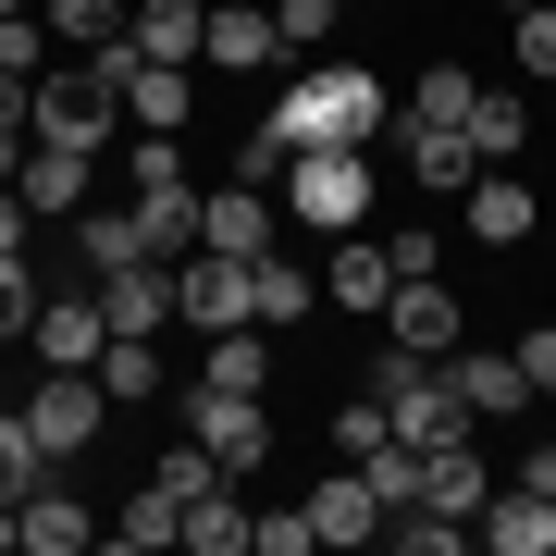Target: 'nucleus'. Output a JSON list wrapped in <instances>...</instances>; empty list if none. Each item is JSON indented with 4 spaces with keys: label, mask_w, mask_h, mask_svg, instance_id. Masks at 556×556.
Wrapping results in <instances>:
<instances>
[{
    "label": "nucleus",
    "mask_w": 556,
    "mask_h": 556,
    "mask_svg": "<svg viewBox=\"0 0 556 556\" xmlns=\"http://www.w3.org/2000/svg\"><path fill=\"white\" fill-rule=\"evenodd\" d=\"M457 223H470L482 248H519V236H532L544 211H532V186H519V161H482V174L457 186Z\"/></svg>",
    "instance_id": "f8f14e48"
},
{
    "label": "nucleus",
    "mask_w": 556,
    "mask_h": 556,
    "mask_svg": "<svg viewBox=\"0 0 556 556\" xmlns=\"http://www.w3.org/2000/svg\"><path fill=\"white\" fill-rule=\"evenodd\" d=\"M149 482H161V495H174V507H199V495H223V482H236V470H223V457H211L199 433H174V445L149 457Z\"/></svg>",
    "instance_id": "a878e982"
},
{
    "label": "nucleus",
    "mask_w": 556,
    "mask_h": 556,
    "mask_svg": "<svg viewBox=\"0 0 556 556\" xmlns=\"http://www.w3.org/2000/svg\"><path fill=\"white\" fill-rule=\"evenodd\" d=\"M470 149L482 161H519V149H532V100H519V87H482V100H470Z\"/></svg>",
    "instance_id": "bb28decb"
},
{
    "label": "nucleus",
    "mask_w": 556,
    "mask_h": 556,
    "mask_svg": "<svg viewBox=\"0 0 556 556\" xmlns=\"http://www.w3.org/2000/svg\"><path fill=\"white\" fill-rule=\"evenodd\" d=\"M25 346H38L50 371H100V346H112V309H100V285H75V298H38Z\"/></svg>",
    "instance_id": "6e6552de"
},
{
    "label": "nucleus",
    "mask_w": 556,
    "mask_h": 556,
    "mask_svg": "<svg viewBox=\"0 0 556 556\" xmlns=\"http://www.w3.org/2000/svg\"><path fill=\"white\" fill-rule=\"evenodd\" d=\"M519 75H556V0H532V13H519Z\"/></svg>",
    "instance_id": "37998d69"
},
{
    "label": "nucleus",
    "mask_w": 556,
    "mask_h": 556,
    "mask_svg": "<svg viewBox=\"0 0 556 556\" xmlns=\"http://www.w3.org/2000/svg\"><path fill=\"white\" fill-rule=\"evenodd\" d=\"M50 50H62V38H50L38 13H0V75H25V87H38V75H50Z\"/></svg>",
    "instance_id": "e433bc0d"
},
{
    "label": "nucleus",
    "mask_w": 556,
    "mask_h": 556,
    "mask_svg": "<svg viewBox=\"0 0 556 556\" xmlns=\"http://www.w3.org/2000/svg\"><path fill=\"white\" fill-rule=\"evenodd\" d=\"M112 124H124V87H112L87 50H75V75H62V62L38 75V137H50V149H87V161H100Z\"/></svg>",
    "instance_id": "20e7f679"
},
{
    "label": "nucleus",
    "mask_w": 556,
    "mask_h": 556,
    "mask_svg": "<svg viewBox=\"0 0 556 556\" xmlns=\"http://www.w3.org/2000/svg\"><path fill=\"white\" fill-rule=\"evenodd\" d=\"M13 186H25V211H38V223H75V211H87V186H100V161H87V149H50V137H38Z\"/></svg>",
    "instance_id": "f3484780"
},
{
    "label": "nucleus",
    "mask_w": 556,
    "mask_h": 556,
    "mask_svg": "<svg viewBox=\"0 0 556 556\" xmlns=\"http://www.w3.org/2000/svg\"><path fill=\"white\" fill-rule=\"evenodd\" d=\"M358 383L383 396V420H396L408 445H445V433H457V383H445L433 346H396V334H383L371 358H358Z\"/></svg>",
    "instance_id": "f03ea898"
},
{
    "label": "nucleus",
    "mask_w": 556,
    "mask_h": 556,
    "mask_svg": "<svg viewBox=\"0 0 556 556\" xmlns=\"http://www.w3.org/2000/svg\"><path fill=\"white\" fill-rule=\"evenodd\" d=\"M38 482H50V457H38V433H25V408H0V495H38Z\"/></svg>",
    "instance_id": "f704fd0d"
},
{
    "label": "nucleus",
    "mask_w": 556,
    "mask_h": 556,
    "mask_svg": "<svg viewBox=\"0 0 556 556\" xmlns=\"http://www.w3.org/2000/svg\"><path fill=\"white\" fill-rule=\"evenodd\" d=\"M285 236V211H273V186H211V199H199V248H223V260H260V248H273Z\"/></svg>",
    "instance_id": "9d476101"
},
{
    "label": "nucleus",
    "mask_w": 556,
    "mask_h": 556,
    "mask_svg": "<svg viewBox=\"0 0 556 556\" xmlns=\"http://www.w3.org/2000/svg\"><path fill=\"white\" fill-rule=\"evenodd\" d=\"M124 38H137L149 62H199V50H211V0H137Z\"/></svg>",
    "instance_id": "4be33fe9"
},
{
    "label": "nucleus",
    "mask_w": 556,
    "mask_h": 556,
    "mask_svg": "<svg viewBox=\"0 0 556 556\" xmlns=\"http://www.w3.org/2000/svg\"><path fill=\"white\" fill-rule=\"evenodd\" d=\"M38 298H50V285L25 273V248H0V334H25V321H38Z\"/></svg>",
    "instance_id": "ea45409f"
},
{
    "label": "nucleus",
    "mask_w": 556,
    "mask_h": 556,
    "mask_svg": "<svg viewBox=\"0 0 556 556\" xmlns=\"http://www.w3.org/2000/svg\"><path fill=\"white\" fill-rule=\"evenodd\" d=\"M334 445H346V457H371V445H396V420H383V396H371V383H358V396L334 408Z\"/></svg>",
    "instance_id": "4c0bfd02"
},
{
    "label": "nucleus",
    "mask_w": 556,
    "mask_h": 556,
    "mask_svg": "<svg viewBox=\"0 0 556 556\" xmlns=\"http://www.w3.org/2000/svg\"><path fill=\"white\" fill-rule=\"evenodd\" d=\"M396 149H408V174L433 186V199H457V186L482 174V149H470V124H408V112H396Z\"/></svg>",
    "instance_id": "aec40b11"
},
{
    "label": "nucleus",
    "mask_w": 556,
    "mask_h": 556,
    "mask_svg": "<svg viewBox=\"0 0 556 556\" xmlns=\"http://www.w3.org/2000/svg\"><path fill=\"white\" fill-rule=\"evenodd\" d=\"M100 383H112V408H149L161 396V334H112L100 346Z\"/></svg>",
    "instance_id": "c756f323"
},
{
    "label": "nucleus",
    "mask_w": 556,
    "mask_h": 556,
    "mask_svg": "<svg viewBox=\"0 0 556 556\" xmlns=\"http://www.w3.org/2000/svg\"><path fill=\"white\" fill-rule=\"evenodd\" d=\"M186 75H199V62H124V124H149V137H174L186 124Z\"/></svg>",
    "instance_id": "5701e85b"
},
{
    "label": "nucleus",
    "mask_w": 556,
    "mask_h": 556,
    "mask_svg": "<svg viewBox=\"0 0 556 556\" xmlns=\"http://www.w3.org/2000/svg\"><path fill=\"white\" fill-rule=\"evenodd\" d=\"M321 298H346L358 321H383V298H396V260H383L371 223H358V236H334V260H321Z\"/></svg>",
    "instance_id": "2eb2a0df"
},
{
    "label": "nucleus",
    "mask_w": 556,
    "mask_h": 556,
    "mask_svg": "<svg viewBox=\"0 0 556 556\" xmlns=\"http://www.w3.org/2000/svg\"><path fill=\"white\" fill-rule=\"evenodd\" d=\"M273 199H285V223H309V236H358V223H371V149H298Z\"/></svg>",
    "instance_id": "7ed1b4c3"
},
{
    "label": "nucleus",
    "mask_w": 556,
    "mask_h": 556,
    "mask_svg": "<svg viewBox=\"0 0 556 556\" xmlns=\"http://www.w3.org/2000/svg\"><path fill=\"white\" fill-rule=\"evenodd\" d=\"M211 75H273L285 62V25H273V0H211Z\"/></svg>",
    "instance_id": "9b49d317"
},
{
    "label": "nucleus",
    "mask_w": 556,
    "mask_h": 556,
    "mask_svg": "<svg viewBox=\"0 0 556 556\" xmlns=\"http://www.w3.org/2000/svg\"><path fill=\"white\" fill-rule=\"evenodd\" d=\"M124 186H137V199H161V186H186V149H174V137H137V149H124Z\"/></svg>",
    "instance_id": "58836bf2"
},
{
    "label": "nucleus",
    "mask_w": 556,
    "mask_h": 556,
    "mask_svg": "<svg viewBox=\"0 0 556 556\" xmlns=\"http://www.w3.org/2000/svg\"><path fill=\"white\" fill-rule=\"evenodd\" d=\"M383 260H396V285L408 273H445V236H433V223H383Z\"/></svg>",
    "instance_id": "a19ab883"
},
{
    "label": "nucleus",
    "mask_w": 556,
    "mask_h": 556,
    "mask_svg": "<svg viewBox=\"0 0 556 556\" xmlns=\"http://www.w3.org/2000/svg\"><path fill=\"white\" fill-rule=\"evenodd\" d=\"M248 532H260V507L236 495V482H223V495H199V507H186V544H199V556H248Z\"/></svg>",
    "instance_id": "cd10ccee"
},
{
    "label": "nucleus",
    "mask_w": 556,
    "mask_h": 556,
    "mask_svg": "<svg viewBox=\"0 0 556 556\" xmlns=\"http://www.w3.org/2000/svg\"><path fill=\"white\" fill-rule=\"evenodd\" d=\"M519 482H532V495H556V433H544L532 457H519Z\"/></svg>",
    "instance_id": "49530a36"
},
{
    "label": "nucleus",
    "mask_w": 556,
    "mask_h": 556,
    "mask_svg": "<svg viewBox=\"0 0 556 556\" xmlns=\"http://www.w3.org/2000/svg\"><path fill=\"white\" fill-rule=\"evenodd\" d=\"M470 100H482V75H470V62H420V75H408V124H470Z\"/></svg>",
    "instance_id": "393cba45"
},
{
    "label": "nucleus",
    "mask_w": 556,
    "mask_h": 556,
    "mask_svg": "<svg viewBox=\"0 0 556 556\" xmlns=\"http://www.w3.org/2000/svg\"><path fill=\"white\" fill-rule=\"evenodd\" d=\"M174 309L199 321V334H236V321H260V260L186 248V260H174Z\"/></svg>",
    "instance_id": "423d86ee"
},
{
    "label": "nucleus",
    "mask_w": 556,
    "mask_h": 556,
    "mask_svg": "<svg viewBox=\"0 0 556 556\" xmlns=\"http://www.w3.org/2000/svg\"><path fill=\"white\" fill-rule=\"evenodd\" d=\"M321 532H309V507H260V532H248V556H309Z\"/></svg>",
    "instance_id": "79ce46f5"
},
{
    "label": "nucleus",
    "mask_w": 556,
    "mask_h": 556,
    "mask_svg": "<svg viewBox=\"0 0 556 556\" xmlns=\"http://www.w3.org/2000/svg\"><path fill=\"white\" fill-rule=\"evenodd\" d=\"M25 149H38V137H13V124H0V186H13V174H25Z\"/></svg>",
    "instance_id": "de8ad7c7"
},
{
    "label": "nucleus",
    "mask_w": 556,
    "mask_h": 556,
    "mask_svg": "<svg viewBox=\"0 0 556 556\" xmlns=\"http://www.w3.org/2000/svg\"><path fill=\"white\" fill-rule=\"evenodd\" d=\"M260 124L285 137V161L298 149H371L383 124H396V87H383L371 62H309V75H285V100Z\"/></svg>",
    "instance_id": "f257e3e1"
},
{
    "label": "nucleus",
    "mask_w": 556,
    "mask_h": 556,
    "mask_svg": "<svg viewBox=\"0 0 556 556\" xmlns=\"http://www.w3.org/2000/svg\"><path fill=\"white\" fill-rule=\"evenodd\" d=\"M309 532H321V544H383V495H371V470H358V457L309 495Z\"/></svg>",
    "instance_id": "412c9836"
},
{
    "label": "nucleus",
    "mask_w": 556,
    "mask_h": 556,
    "mask_svg": "<svg viewBox=\"0 0 556 556\" xmlns=\"http://www.w3.org/2000/svg\"><path fill=\"white\" fill-rule=\"evenodd\" d=\"M321 298V273H309V260H285V248H260V321H298Z\"/></svg>",
    "instance_id": "473e14b6"
},
{
    "label": "nucleus",
    "mask_w": 556,
    "mask_h": 556,
    "mask_svg": "<svg viewBox=\"0 0 556 556\" xmlns=\"http://www.w3.org/2000/svg\"><path fill=\"white\" fill-rule=\"evenodd\" d=\"M383 544H396V556H457V544H470V519H445V507H396V519H383Z\"/></svg>",
    "instance_id": "72a5a7b5"
},
{
    "label": "nucleus",
    "mask_w": 556,
    "mask_h": 556,
    "mask_svg": "<svg viewBox=\"0 0 556 556\" xmlns=\"http://www.w3.org/2000/svg\"><path fill=\"white\" fill-rule=\"evenodd\" d=\"M38 25L62 50H100V38H124V0H38Z\"/></svg>",
    "instance_id": "2f4dec72"
},
{
    "label": "nucleus",
    "mask_w": 556,
    "mask_h": 556,
    "mask_svg": "<svg viewBox=\"0 0 556 556\" xmlns=\"http://www.w3.org/2000/svg\"><path fill=\"white\" fill-rule=\"evenodd\" d=\"M445 383H457V408H470V420H519V408H532L519 346H470V334H457V346H445Z\"/></svg>",
    "instance_id": "1a4fd4ad"
},
{
    "label": "nucleus",
    "mask_w": 556,
    "mask_h": 556,
    "mask_svg": "<svg viewBox=\"0 0 556 556\" xmlns=\"http://www.w3.org/2000/svg\"><path fill=\"white\" fill-rule=\"evenodd\" d=\"M87 285H100L112 334H161V321H186V309H174V260H124V273H87Z\"/></svg>",
    "instance_id": "ddd939ff"
},
{
    "label": "nucleus",
    "mask_w": 556,
    "mask_h": 556,
    "mask_svg": "<svg viewBox=\"0 0 556 556\" xmlns=\"http://www.w3.org/2000/svg\"><path fill=\"white\" fill-rule=\"evenodd\" d=\"M38 236V211H25V186H0V248H25Z\"/></svg>",
    "instance_id": "a18cd8bd"
},
{
    "label": "nucleus",
    "mask_w": 556,
    "mask_h": 556,
    "mask_svg": "<svg viewBox=\"0 0 556 556\" xmlns=\"http://www.w3.org/2000/svg\"><path fill=\"white\" fill-rule=\"evenodd\" d=\"M124 13H137V0H124Z\"/></svg>",
    "instance_id": "3c124183"
},
{
    "label": "nucleus",
    "mask_w": 556,
    "mask_h": 556,
    "mask_svg": "<svg viewBox=\"0 0 556 556\" xmlns=\"http://www.w3.org/2000/svg\"><path fill=\"white\" fill-rule=\"evenodd\" d=\"M273 25H285V62H309V50H334L346 0H273Z\"/></svg>",
    "instance_id": "c9c22d12"
},
{
    "label": "nucleus",
    "mask_w": 556,
    "mask_h": 556,
    "mask_svg": "<svg viewBox=\"0 0 556 556\" xmlns=\"http://www.w3.org/2000/svg\"><path fill=\"white\" fill-rule=\"evenodd\" d=\"M186 433H199L223 470H260V457H273V420H260V396H236V383H186Z\"/></svg>",
    "instance_id": "0eeeda50"
},
{
    "label": "nucleus",
    "mask_w": 556,
    "mask_h": 556,
    "mask_svg": "<svg viewBox=\"0 0 556 556\" xmlns=\"http://www.w3.org/2000/svg\"><path fill=\"white\" fill-rule=\"evenodd\" d=\"M420 507H445V519H482V507H495V470L470 457V433L420 445Z\"/></svg>",
    "instance_id": "dca6fc26"
},
{
    "label": "nucleus",
    "mask_w": 556,
    "mask_h": 556,
    "mask_svg": "<svg viewBox=\"0 0 556 556\" xmlns=\"http://www.w3.org/2000/svg\"><path fill=\"white\" fill-rule=\"evenodd\" d=\"M75 260H87V273H124V260H161V248H149V199H137V211H75Z\"/></svg>",
    "instance_id": "b1692460"
},
{
    "label": "nucleus",
    "mask_w": 556,
    "mask_h": 556,
    "mask_svg": "<svg viewBox=\"0 0 556 556\" xmlns=\"http://www.w3.org/2000/svg\"><path fill=\"white\" fill-rule=\"evenodd\" d=\"M383 334H396V346H457V334H470V321H457V298H445V273H408L396 285V298H383Z\"/></svg>",
    "instance_id": "a211bd4d"
},
{
    "label": "nucleus",
    "mask_w": 556,
    "mask_h": 556,
    "mask_svg": "<svg viewBox=\"0 0 556 556\" xmlns=\"http://www.w3.org/2000/svg\"><path fill=\"white\" fill-rule=\"evenodd\" d=\"M495 556H556V495H532V482H495V507L470 519Z\"/></svg>",
    "instance_id": "6ab92c4d"
},
{
    "label": "nucleus",
    "mask_w": 556,
    "mask_h": 556,
    "mask_svg": "<svg viewBox=\"0 0 556 556\" xmlns=\"http://www.w3.org/2000/svg\"><path fill=\"white\" fill-rule=\"evenodd\" d=\"M25 433H38L50 470H62V457H87V445L112 433V383H100V371H50L38 396H25Z\"/></svg>",
    "instance_id": "39448f33"
},
{
    "label": "nucleus",
    "mask_w": 556,
    "mask_h": 556,
    "mask_svg": "<svg viewBox=\"0 0 556 556\" xmlns=\"http://www.w3.org/2000/svg\"><path fill=\"white\" fill-rule=\"evenodd\" d=\"M112 544H137V556H161V544H186V507L161 495V482H137V495L112 507Z\"/></svg>",
    "instance_id": "c85d7f7f"
},
{
    "label": "nucleus",
    "mask_w": 556,
    "mask_h": 556,
    "mask_svg": "<svg viewBox=\"0 0 556 556\" xmlns=\"http://www.w3.org/2000/svg\"><path fill=\"white\" fill-rule=\"evenodd\" d=\"M13 519H25V544H38V556H87V544L112 532V519L87 507V495H75V482H62V470H50V482H38V495H25Z\"/></svg>",
    "instance_id": "4468645a"
},
{
    "label": "nucleus",
    "mask_w": 556,
    "mask_h": 556,
    "mask_svg": "<svg viewBox=\"0 0 556 556\" xmlns=\"http://www.w3.org/2000/svg\"><path fill=\"white\" fill-rule=\"evenodd\" d=\"M519 371H532V396H556V321H532V334H519Z\"/></svg>",
    "instance_id": "c03bdc74"
},
{
    "label": "nucleus",
    "mask_w": 556,
    "mask_h": 556,
    "mask_svg": "<svg viewBox=\"0 0 556 556\" xmlns=\"http://www.w3.org/2000/svg\"><path fill=\"white\" fill-rule=\"evenodd\" d=\"M0 13H38V0H0Z\"/></svg>",
    "instance_id": "09e8293b"
},
{
    "label": "nucleus",
    "mask_w": 556,
    "mask_h": 556,
    "mask_svg": "<svg viewBox=\"0 0 556 556\" xmlns=\"http://www.w3.org/2000/svg\"><path fill=\"white\" fill-rule=\"evenodd\" d=\"M199 383H236V396H273V346H260L248 321H236V334H211V371H199Z\"/></svg>",
    "instance_id": "7c9ffc66"
},
{
    "label": "nucleus",
    "mask_w": 556,
    "mask_h": 556,
    "mask_svg": "<svg viewBox=\"0 0 556 556\" xmlns=\"http://www.w3.org/2000/svg\"><path fill=\"white\" fill-rule=\"evenodd\" d=\"M495 13H532V0H495Z\"/></svg>",
    "instance_id": "8fccbe9b"
}]
</instances>
